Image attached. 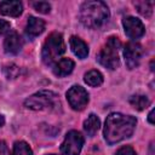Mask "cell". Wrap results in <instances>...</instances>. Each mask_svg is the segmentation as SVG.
<instances>
[{
    "instance_id": "cell-13",
    "label": "cell",
    "mask_w": 155,
    "mask_h": 155,
    "mask_svg": "<svg viewBox=\"0 0 155 155\" xmlns=\"http://www.w3.org/2000/svg\"><path fill=\"white\" fill-rule=\"evenodd\" d=\"M74 65L75 64L70 58H61L53 64V74L59 78L67 76L73 71Z\"/></svg>"
},
{
    "instance_id": "cell-16",
    "label": "cell",
    "mask_w": 155,
    "mask_h": 155,
    "mask_svg": "<svg viewBox=\"0 0 155 155\" xmlns=\"http://www.w3.org/2000/svg\"><path fill=\"white\" fill-rule=\"evenodd\" d=\"M84 80L88 86L98 87V86H101L103 84V75L98 70H90L88 73L85 74Z\"/></svg>"
},
{
    "instance_id": "cell-22",
    "label": "cell",
    "mask_w": 155,
    "mask_h": 155,
    "mask_svg": "<svg viewBox=\"0 0 155 155\" xmlns=\"http://www.w3.org/2000/svg\"><path fill=\"white\" fill-rule=\"evenodd\" d=\"M115 155H136V151L133 150V148H132V147L126 145V147L120 148V149L116 151V154H115Z\"/></svg>"
},
{
    "instance_id": "cell-12",
    "label": "cell",
    "mask_w": 155,
    "mask_h": 155,
    "mask_svg": "<svg viewBox=\"0 0 155 155\" xmlns=\"http://www.w3.org/2000/svg\"><path fill=\"white\" fill-rule=\"evenodd\" d=\"M44 30H45V22L42 19L34 17V16H30L28 18L27 27H25V34L30 39L39 36Z\"/></svg>"
},
{
    "instance_id": "cell-23",
    "label": "cell",
    "mask_w": 155,
    "mask_h": 155,
    "mask_svg": "<svg viewBox=\"0 0 155 155\" xmlns=\"http://www.w3.org/2000/svg\"><path fill=\"white\" fill-rule=\"evenodd\" d=\"M10 28H11V25H10V23L7 21L0 19V36L4 35L5 33H7L10 30Z\"/></svg>"
},
{
    "instance_id": "cell-1",
    "label": "cell",
    "mask_w": 155,
    "mask_h": 155,
    "mask_svg": "<svg viewBox=\"0 0 155 155\" xmlns=\"http://www.w3.org/2000/svg\"><path fill=\"white\" fill-rule=\"evenodd\" d=\"M137 125L134 116L124 115L121 113H111L107 116L104 124V139L109 145L119 143L132 136Z\"/></svg>"
},
{
    "instance_id": "cell-7",
    "label": "cell",
    "mask_w": 155,
    "mask_h": 155,
    "mask_svg": "<svg viewBox=\"0 0 155 155\" xmlns=\"http://www.w3.org/2000/svg\"><path fill=\"white\" fill-rule=\"evenodd\" d=\"M67 101L74 110L80 111L84 110L88 103V93L84 87L74 85L67 92Z\"/></svg>"
},
{
    "instance_id": "cell-5",
    "label": "cell",
    "mask_w": 155,
    "mask_h": 155,
    "mask_svg": "<svg viewBox=\"0 0 155 155\" xmlns=\"http://www.w3.org/2000/svg\"><path fill=\"white\" fill-rule=\"evenodd\" d=\"M121 47V42L119 38L116 36H110L108 38L105 45L103 48L99 51L97 56V61L101 65L114 70L119 67L120 64V58H119V50Z\"/></svg>"
},
{
    "instance_id": "cell-20",
    "label": "cell",
    "mask_w": 155,
    "mask_h": 155,
    "mask_svg": "<svg viewBox=\"0 0 155 155\" xmlns=\"http://www.w3.org/2000/svg\"><path fill=\"white\" fill-rule=\"evenodd\" d=\"M4 71V75L7 78V79H15L19 75V68L15 64H7L2 69Z\"/></svg>"
},
{
    "instance_id": "cell-6",
    "label": "cell",
    "mask_w": 155,
    "mask_h": 155,
    "mask_svg": "<svg viewBox=\"0 0 155 155\" xmlns=\"http://www.w3.org/2000/svg\"><path fill=\"white\" fill-rule=\"evenodd\" d=\"M84 145V137L78 131H69L61 145L63 155H79Z\"/></svg>"
},
{
    "instance_id": "cell-25",
    "label": "cell",
    "mask_w": 155,
    "mask_h": 155,
    "mask_svg": "<svg viewBox=\"0 0 155 155\" xmlns=\"http://www.w3.org/2000/svg\"><path fill=\"white\" fill-rule=\"evenodd\" d=\"M148 121H149L151 125L154 124V109L150 110V113H149V115H148Z\"/></svg>"
},
{
    "instance_id": "cell-14",
    "label": "cell",
    "mask_w": 155,
    "mask_h": 155,
    "mask_svg": "<svg viewBox=\"0 0 155 155\" xmlns=\"http://www.w3.org/2000/svg\"><path fill=\"white\" fill-rule=\"evenodd\" d=\"M69 44H70V48L73 51V53L80 58V59H84L88 56V47L86 45L85 41H82L80 38L78 36H71L70 40H69Z\"/></svg>"
},
{
    "instance_id": "cell-11",
    "label": "cell",
    "mask_w": 155,
    "mask_h": 155,
    "mask_svg": "<svg viewBox=\"0 0 155 155\" xmlns=\"http://www.w3.org/2000/svg\"><path fill=\"white\" fill-rule=\"evenodd\" d=\"M23 12V5L18 0H5L0 2V13L10 17H18Z\"/></svg>"
},
{
    "instance_id": "cell-8",
    "label": "cell",
    "mask_w": 155,
    "mask_h": 155,
    "mask_svg": "<svg viewBox=\"0 0 155 155\" xmlns=\"http://www.w3.org/2000/svg\"><path fill=\"white\" fill-rule=\"evenodd\" d=\"M143 47L138 42H128L125 48H124V57H125V63L128 69H134L139 65V62L143 57Z\"/></svg>"
},
{
    "instance_id": "cell-3",
    "label": "cell",
    "mask_w": 155,
    "mask_h": 155,
    "mask_svg": "<svg viewBox=\"0 0 155 155\" xmlns=\"http://www.w3.org/2000/svg\"><path fill=\"white\" fill-rule=\"evenodd\" d=\"M24 105L31 110H45V111H57L61 108V101L56 92L42 90L24 101Z\"/></svg>"
},
{
    "instance_id": "cell-9",
    "label": "cell",
    "mask_w": 155,
    "mask_h": 155,
    "mask_svg": "<svg viewBox=\"0 0 155 155\" xmlns=\"http://www.w3.org/2000/svg\"><path fill=\"white\" fill-rule=\"evenodd\" d=\"M122 25H124L126 35L131 39H139L145 33V28H144L142 21L136 17H132V16L125 17L122 19Z\"/></svg>"
},
{
    "instance_id": "cell-2",
    "label": "cell",
    "mask_w": 155,
    "mask_h": 155,
    "mask_svg": "<svg viewBox=\"0 0 155 155\" xmlns=\"http://www.w3.org/2000/svg\"><path fill=\"white\" fill-rule=\"evenodd\" d=\"M109 8L103 1H86L81 5L79 18L80 22L91 29L102 28L109 19Z\"/></svg>"
},
{
    "instance_id": "cell-26",
    "label": "cell",
    "mask_w": 155,
    "mask_h": 155,
    "mask_svg": "<svg viewBox=\"0 0 155 155\" xmlns=\"http://www.w3.org/2000/svg\"><path fill=\"white\" fill-rule=\"evenodd\" d=\"M149 155H154V143L150 144V149H149Z\"/></svg>"
},
{
    "instance_id": "cell-21",
    "label": "cell",
    "mask_w": 155,
    "mask_h": 155,
    "mask_svg": "<svg viewBox=\"0 0 155 155\" xmlns=\"http://www.w3.org/2000/svg\"><path fill=\"white\" fill-rule=\"evenodd\" d=\"M31 6L35 8V11H38L39 13H48L51 11V5L47 2V1H35V2H31Z\"/></svg>"
},
{
    "instance_id": "cell-19",
    "label": "cell",
    "mask_w": 155,
    "mask_h": 155,
    "mask_svg": "<svg viewBox=\"0 0 155 155\" xmlns=\"http://www.w3.org/2000/svg\"><path fill=\"white\" fill-rule=\"evenodd\" d=\"M136 7L138 12L144 17H150L154 8V1H139L136 2Z\"/></svg>"
},
{
    "instance_id": "cell-15",
    "label": "cell",
    "mask_w": 155,
    "mask_h": 155,
    "mask_svg": "<svg viewBox=\"0 0 155 155\" xmlns=\"http://www.w3.org/2000/svg\"><path fill=\"white\" fill-rule=\"evenodd\" d=\"M101 127V120L97 115L94 114H90L88 117L85 120L84 122V130L87 133L88 137H93L96 134V132L99 130Z\"/></svg>"
},
{
    "instance_id": "cell-10",
    "label": "cell",
    "mask_w": 155,
    "mask_h": 155,
    "mask_svg": "<svg viewBox=\"0 0 155 155\" xmlns=\"http://www.w3.org/2000/svg\"><path fill=\"white\" fill-rule=\"evenodd\" d=\"M23 40L16 31H10L4 40V51L7 54H17L22 50Z\"/></svg>"
},
{
    "instance_id": "cell-17",
    "label": "cell",
    "mask_w": 155,
    "mask_h": 155,
    "mask_svg": "<svg viewBox=\"0 0 155 155\" xmlns=\"http://www.w3.org/2000/svg\"><path fill=\"white\" fill-rule=\"evenodd\" d=\"M128 102L137 110H143V109L148 108L149 104H150L149 98L147 96H144V94H133V96L130 97Z\"/></svg>"
},
{
    "instance_id": "cell-18",
    "label": "cell",
    "mask_w": 155,
    "mask_h": 155,
    "mask_svg": "<svg viewBox=\"0 0 155 155\" xmlns=\"http://www.w3.org/2000/svg\"><path fill=\"white\" fill-rule=\"evenodd\" d=\"M11 155H33V150L24 140H18L13 144Z\"/></svg>"
},
{
    "instance_id": "cell-28",
    "label": "cell",
    "mask_w": 155,
    "mask_h": 155,
    "mask_svg": "<svg viewBox=\"0 0 155 155\" xmlns=\"http://www.w3.org/2000/svg\"><path fill=\"white\" fill-rule=\"evenodd\" d=\"M48 155H56V154H48Z\"/></svg>"
},
{
    "instance_id": "cell-24",
    "label": "cell",
    "mask_w": 155,
    "mask_h": 155,
    "mask_svg": "<svg viewBox=\"0 0 155 155\" xmlns=\"http://www.w3.org/2000/svg\"><path fill=\"white\" fill-rule=\"evenodd\" d=\"M0 155H6V145L4 142H0Z\"/></svg>"
},
{
    "instance_id": "cell-27",
    "label": "cell",
    "mask_w": 155,
    "mask_h": 155,
    "mask_svg": "<svg viewBox=\"0 0 155 155\" xmlns=\"http://www.w3.org/2000/svg\"><path fill=\"white\" fill-rule=\"evenodd\" d=\"M4 124H5V119H4V116H2V115H0V127H2V126H4Z\"/></svg>"
},
{
    "instance_id": "cell-4",
    "label": "cell",
    "mask_w": 155,
    "mask_h": 155,
    "mask_svg": "<svg viewBox=\"0 0 155 155\" xmlns=\"http://www.w3.org/2000/svg\"><path fill=\"white\" fill-rule=\"evenodd\" d=\"M65 52V44L61 33H52L42 46L41 58L46 65H52Z\"/></svg>"
}]
</instances>
